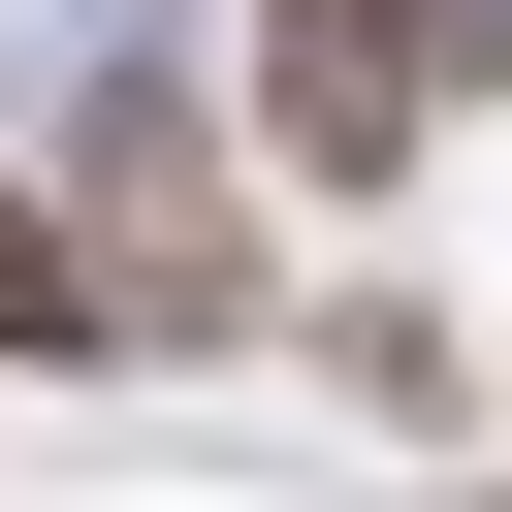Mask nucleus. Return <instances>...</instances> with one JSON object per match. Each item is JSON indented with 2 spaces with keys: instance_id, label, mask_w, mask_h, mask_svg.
I'll list each match as a JSON object with an SVG mask.
<instances>
[{
  "instance_id": "obj_2",
  "label": "nucleus",
  "mask_w": 512,
  "mask_h": 512,
  "mask_svg": "<svg viewBox=\"0 0 512 512\" xmlns=\"http://www.w3.org/2000/svg\"><path fill=\"white\" fill-rule=\"evenodd\" d=\"M64 352H128V320H96V256H64V192H0V384H64Z\"/></svg>"
},
{
  "instance_id": "obj_1",
  "label": "nucleus",
  "mask_w": 512,
  "mask_h": 512,
  "mask_svg": "<svg viewBox=\"0 0 512 512\" xmlns=\"http://www.w3.org/2000/svg\"><path fill=\"white\" fill-rule=\"evenodd\" d=\"M224 32H256V128H288L320 192H384V160L448 128V64H480L448 0H224Z\"/></svg>"
}]
</instances>
